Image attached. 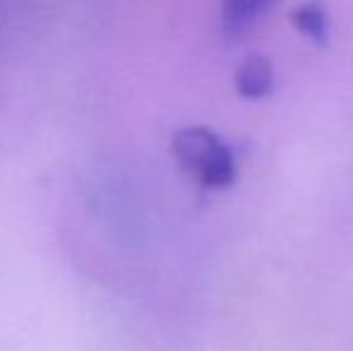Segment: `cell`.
Wrapping results in <instances>:
<instances>
[{
  "label": "cell",
  "instance_id": "cell-3",
  "mask_svg": "<svg viewBox=\"0 0 353 351\" xmlns=\"http://www.w3.org/2000/svg\"><path fill=\"white\" fill-rule=\"evenodd\" d=\"M274 0H221V29L228 39H241L272 8Z\"/></svg>",
  "mask_w": 353,
  "mask_h": 351
},
{
  "label": "cell",
  "instance_id": "cell-2",
  "mask_svg": "<svg viewBox=\"0 0 353 351\" xmlns=\"http://www.w3.org/2000/svg\"><path fill=\"white\" fill-rule=\"evenodd\" d=\"M276 82L274 66L267 56H248L241 66L236 68L233 75V85H236L238 97L248 99V101H262V99L272 97Z\"/></svg>",
  "mask_w": 353,
  "mask_h": 351
},
{
  "label": "cell",
  "instance_id": "cell-1",
  "mask_svg": "<svg viewBox=\"0 0 353 351\" xmlns=\"http://www.w3.org/2000/svg\"><path fill=\"white\" fill-rule=\"evenodd\" d=\"M173 157L178 164L195 176L202 188L210 190H226L236 183L238 166L233 150L205 126L183 128L173 135Z\"/></svg>",
  "mask_w": 353,
  "mask_h": 351
},
{
  "label": "cell",
  "instance_id": "cell-4",
  "mask_svg": "<svg viewBox=\"0 0 353 351\" xmlns=\"http://www.w3.org/2000/svg\"><path fill=\"white\" fill-rule=\"evenodd\" d=\"M291 24L298 34L312 41L315 46H327L332 34V19L327 5L320 0H305L291 10Z\"/></svg>",
  "mask_w": 353,
  "mask_h": 351
}]
</instances>
